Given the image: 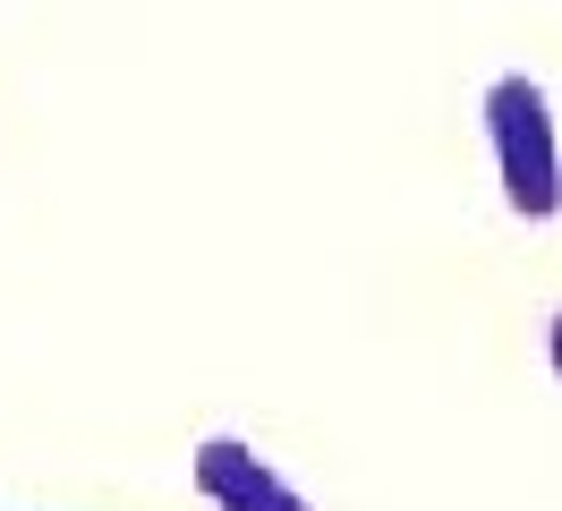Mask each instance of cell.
<instances>
[{
	"label": "cell",
	"instance_id": "3957f363",
	"mask_svg": "<svg viewBox=\"0 0 562 511\" xmlns=\"http://www.w3.org/2000/svg\"><path fill=\"white\" fill-rule=\"evenodd\" d=\"M546 367L562 375V315H554V324H546Z\"/></svg>",
	"mask_w": 562,
	"mask_h": 511
},
{
	"label": "cell",
	"instance_id": "6da1fadb",
	"mask_svg": "<svg viewBox=\"0 0 562 511\" xmlns=\"http://www.w3.org/2000/svg\"><path fill=\"white\" fill-rule=\"evenodd\" d=\"M486 145H494V179L503 204L520 222H554L562 213V136H554V102L528 68H503L486 86Z\"/></svg>",
	"mask_w": 562,
	"mask_h": 511
},
{
	"label": "cell",
	"instance_id": "7a4b0ae2",
	"mask_svg": "<svg viewBox=\"0 0 562 511\" xmlns=\"http://www.w3.org/2000/svg\"><path fill=\"white\" fill-rule=\"evenodd\" d=\"M188 477H196V495H205L213 511H316L256 443H239V435H205L188 452Z\"/></svg>",
	"mask_w": 562,
	"mask_h": 511
}]
</instances>
